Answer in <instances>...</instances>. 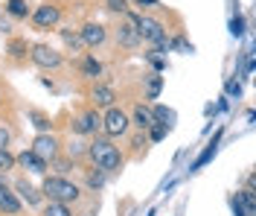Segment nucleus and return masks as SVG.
Listing matches in <instances>:
<instances>
[{"instance_id": "2", "label": "nucleus", "mask_w": 256, "mask_h": 216, "mask_svg": "<svg viewBox=\"0 0 256 216\" xmlns=\"http://www.w3.org/2000/svg\"><path fill=\"white\" fill-rule=\"evenodd\" d=\"M44 193H47L50 201H62V204H70V201L79 199V187L73 181H67L62 175H52L44 181Z\"/></svg>"}, {"instance_id": "18", "label": "nucleus", "mask_w": 256, "mask_h": 216, "mask_svg": "<svg viewBox=\"0 0 256 216\" xmlns=\"http://www.w3.org/2000/svg\"><path fill=\"white\" fill-rule=\"evenodd\" d=\"M152 117H154V123H158V126H166V123L172 120V111H169V108H163V105H158V108L152 111Z\"/></svg>"}, {"instance_id": "27", "label": "nucleus", "mask_w": 256, "mask_h": 216, "mask_svg": "<svg viewBox=\"0 0 256 216\" xmlns=\"http://www.w3.org/2000/svg\"><path fill=\"white\" fill-rule=\"evenodd\" d=\"M32 120H35V126H38V129H41V134H47V129H50L47 117H44V114H32Z\"/></svg>"}, {"instance_id": "30", "label": "nucleus", "mask_w": 256, "mask_h": 216, "mask_svg": "<svg viewBox=\"0 0 256 216\" xmlns=\"http://www.w3.org/2000/svg\"><path fill=\"white\" fill-rule=\"evenodd\" d=\"M166 137V126H152V140H163Z\"/></svg>"}, {"instance_id": "28", "label": "nucleus", "mask_w": 256, "mask_h": 216, "mask_svg": "<svg viewBox=\"0 0 256 216\" xmlns=\"http://www.w3.org/2000/svg\"><path fill=\"white\" fill-rule=\"evenodd\" d=\"M230 207H233V216H248V213H244V207H242L239 196H233V199H230Z\"/></svg>"}, {"instance_id": "24", "label": "nucleus", "mask_w": 256, "mask_h": 216, "mask_svg": "<svg viewBox=\"0 0 256 216\" xmlns=\"http://www.w3.org/2000/svg\"><path fill=\"white\" fill-rule=\"evenodd\" d=\"M88 184H90L94 190H99V187L105 184V172H102V169H99V172H90V175H88Z\"/></svg>"}, {"instance_id": "31", "label": "nucleus", "mask_w": 256, "mask_h": 216, "mask_svg": "<svg viewBox=\"0 0 256 216\" xmlns=\"http://www.w3.org/2000/svg\"><path fill=\"white\" fill-rule=\"evenodd\" d=\"M108 9H114V12H126V0H108Z\"/></svg>"}, {"instance_id": "1", "label": "nucleus", "mask_w": 256, "mask_h": 216, "mask_svg": "<svg viewBox=\"0 0 256 216\" xmlns=\"http://www.w3.org/2000/svg\"><path fill=\"white\" fill-rule=\"evenodd\" d=\"M88 155L96 161V166H99L102 172H114V169L122 166V155H120V149L114 146L111 140H94V143L88 146Z\"/></svg>"}, {"instance_id": "17", "label": "nucleus", "mask_w": 256, "mask_h": 216, "mask_svg": "<svg viewBox=\"0 0 256 216\" xmlns=\"http://www.w3.org/2000/svg\"><path fill=\"white\" fill-rule=\"evenodd\" d=\"M44 216H70V207L62 204V201H50L47 210H44Z\"/></svg>"}, {"instance_id": "32", "label": "nucleus", "mask_w": 256, "mask_h": 216, "mask_svg": "<svg viewBox=\"0 0 256 216\" xmlns=\"http://www.w3.org/2000/svg\"><path fill=\"white\" fill-rule=\"evenodd\" d=\"M6 146H9V132L0 126V149H6Z\"/></svg>"}, {"instance_id": "19", "label": "nucleus", "mask_w": 256, "mask_h": 216, "mask_svg": "<svg viewBox=\"0 0 256 216\" xmlns=\"http://www.w3.org/2000/svg\"><path fill=\"white\" fill-rule=\"evenodd\" d=\"M9 15L26 18V0H9Z\"/></svg>"}, {"instance_id": "26", "label": "nucleus", "mask_w": 256, "mask_h": 216, "mask_svg": "<svg viewBox=\"0 0 256 216\" xmlns=\"http://www.w3.org/2000/svg\"><path fill=\"white\" fill-rule=\"evenodd\" d=\"M227 94H230V97H236V100H239V97H242V85L236 82V79H230V82H227Z\"/></svg>"}, {"instance_id": "25", "label": "nucleus", "mask_w": 256, "mask_h": 216, "mask_svg": "<svg viewBox=\"0 0 256 216\" xmlns=\"http://www.w3.org/2000/svg\"><path fill=\"white\" fill-rule=\"evenodd\" d=\"M230 33L236 35V38L244 33V21H242V18H233V21H230Z\"/></svg>"}, {"instance_id": "16", "label": "nucleus", "mask_w": 256, "mask_h": 216, "mask_svg": "<svg viewBox=\"0 0 256 216\" xmlns=\"http://www.w3.org/2000/svg\"><path fill=\"white\" fill-rule=\"evenodd\" d=\"M236 196H239L242 207H244V213H248V216H254V213H256V199H254V190L248 187V190H242V193H236Z\"/></svg>"}, {"instance_id": "5", "label": "nucleus", "mask_w": 256, "mask_h": 216, "mask_svg": "<svg viewBox=\"0 0 256 216\" xmlns=\"http://www.w3.org/2000/svg\"><path fill=\"white\" fill-rule=\"evenodd\" d=\"M32 152H35L41 161H56V155H58V140H56L52 134H38V137L32 140Z\"/></svg>"}, {"instance_id": "8", "label": "nucleus", "mask_w": 256, "mask_h": 216, "mask_svg": "<svg viewBox=\"0 0 256 216\" xmlns=\"http://www.w3.org/2000/svg\"><path fill=\"white\" fill-rule=\"evenodd\" d=\"M79 38H82V44L96 47V44H102V41H105V27H102V24H88V27L79 33Z\"/></svg>"}, {"instance_id": "9", "label": "nucleus", "mask_w": 256, "mask_h": 216, "mask_svg": "<svg viewBox=\"0 0 256 216\" xmlns=\"http://www.w3.org/2000/svg\"><path fill=\"white\" fill-rule=\"evenodd\" d=\"M0 210H3V213H9V216H15L18 210H20V201L15 199V193H12L3 181H0Z\"/></svg>"}, {"instance_id": "23", "label": "nucleus", "mask_w": 256, "mask_h": 216, "mask_svg": "<svg viewBox=\"0 0 256 216\" xmlns=\"http://www.w3.org/2000/svg\"><path fill=\"white\" fill-rule=\"evenodd\" d=\"M12 166H15V158L6 149H0V172H6V169H12Z\"/></svg>"}, {"instance_id": "3", "label": "nucleus", "mask_w": 256, "mask_h": 216, "mask_svg": "<svg viewBox=\"0 0 256 216\" xmlns=\"http://www.w3.org/2000/svg\"><path fill=\"white\" fill-rule=\"evenodd\" d=\"M134 27H137V35H140V38L152 41V44H158V47H169L160 21H154V18H134Z\"/></svg>"}, {"instance_id": "10", "label": "nucleus", "mask_w": 256, "mask_h": 216, "mask_svg": "<svg viewBox=\"0 0 256 216\" xmlns=\"http://www.w3.org/2000/svg\"><path fill=\"white\" fill-rule=\"evenodd\" d=\"M99 126H102V117L96 114V111H88V114H82L79 120H76L73 129H76L79 134H90V132H96Z\"/></svg>"}, {"instance_id": "33", "label": "nucleus", "mask_w": 256, "mask_h": 216, "mask_svg": "<svg viewBox=\"0 0 256 216\" xmlns=\"http://www.w3.org/2000/svg\"><path fill=\"white\" fill-rule=\"evenodd\" d=\"M175 47H178L180 53H192V47H186V41H184V38H178V41H175Z\"/></svg>"}, {"instance_id": "12", "label": "nucleus", "mask_w": 256, "mask_h": 216, "mask_svg": "<svg viewBox=\"0 0 256 216\" xmlns=\"http://www.w3.org/2000/svg\"><path fill=\"white\" fill-rule=\"evenodd\" d=\"M116 38H120V44H122V47H137V44H140V35H137L134 21H131V24H122V27L116 30Z\"/></svg>"}, {"instance_id": "15", "label": "nucleus", "mask_w": 256, "mask_h": 216, "mask_svg": "<svg viewBox=\"0 0 256 216\" xmlns=\"http://www.w3.org/2000/svg\"><path fill=\"white\" fill-rule=\"evenodd\" d=\"M94 100H96V105H108V108H111L114 100H116V94H114L111 88L99 85V88H94Z\"/></svg>"}, {"instance_id": "22", "label": "nucleus", "mask_w": 256, "mask_h": 216, "mask_svg": "<svg viewBox=\"0 0 256 216\" xmlns=\"http://www.w3.org/2000/svg\"><path fill=\"white\" fill-rule=\"evenodd\" d=\"M82 70H84L88 76H99V73H102V65H99L96 59H88V62L82 65Z\"/></svg>"}, {"instance_id": "7", "label": "nucleus", "mask_w": 256, "mask_h": 216, "mask_svg": "<svg viewBox=\"0 0 256 216\" xmlns=\"http://www.w3.org/2000/svg\"><path fill=\"white\" fill-rule=\"evenodd\" d=\"M58 18H62V12H58L56 6H38L35 15H32V21H35V27L47 30V27H56V24H58Z\"/></svg>"}, {"instance_id": "6", "label": "nucleus", "mask_w": 256, "mask_h": 216, "mask_svg": "<svg viewBox=\"0 0 256 216\" xmlns=\"http://www.w3.org/2000/svg\"><path fill=\"white\" fill-rule=\"evenodd\" d=\"M30 56L38 67H58L62 65V53H56L50 44H35Z\"/></svg>"}, {"instance_id": "21", "label": "nucleus", "mask_w": 256, "mask_h": 216, "mask_svg": "<svg viewBox=\"0 0 256 216\" xmlns=\"http://www.w3.org/2000/svg\"><path fill=\"white\" fill-rule=\"evenodd\" d=\"M160 88H163V76H152L148 79V100H158Z\"/></svg>"}, {"instance_id": "11", "label": "nucleus", "mask_w": 256, "mask_h": 216, "mask_svg": "<svg viewBox=\"0 0 256 216\" xmlns=\"http://www.w3.org/2000/svg\"><path fill=\"white\" fill-rule=\"evenodd\" d=\"M18 164L24 166V169H30V172H47V161H41L35 152H20V158H18Z\"/></svg>"}, {"instance_id": "14", "label": "nucleus", "mask_w": 256, "mask_h": 216, "mask_svg": "<svg viewBox=\"0 0 256 216\" xmlns=\"http://www.w3.org/2000/svg\"><path fill=\"white\" fill-rule=\"evenodd\" d=\"M134 126H137V129H152V126H154L152 111L143 108V105H137V108H134Z\"/></svg>"}, {"instance_id": "13", "label": "nucleus", "mask_w": 256, "mask_h": 216, "mask_svg": "<svg viewBox=\"0 0 256 216\" xmlns=\"http://www.w3.org/2000/svg\"><path fill=\"white\" fill-rule=\"evenodd\" d=\"M15 190L24 196V199H26V204H38V201H41V193H38V190H35L26 178H20V181L15 184Z\"/></svg>"}, {"instance_id": "20", "label": "nucleus", "mask_w": 256, "mask_h": 216, "mask_svg": "<svg viewBox=\"0 0 256 216\" xmlns=\"http://www.w3.org/2000/svg\"><path fill=\"white\" fill-rule=\"evenodd\" d=\"M62 38H64V44H67V47H73V50H79V47H82V38H79V33H70V30H62Z\"/></svg>"}, {"instance_id": "29", "label": "nucleus", "mask_w": 256, "mask_h": 216, "mask_svg": "<svg viewBox=\"0 0 256 216\" xmlns=\"http://www.w3.org/2000/svg\"><path fill=\"white\" fill-rule=\"evenodd\" d=\"M24 50H26L24 41H12V44H9V53H12V56H24Z\"/></svg>"}, {"instance_id": "4", "label": "nucleus", "mask_w": 256, "mask_h": 216, "mask_svg": "<svg viewBox=\"0 0 256 216\" xmlns=\"http://www.w3.org/2000/svg\"><path fill=\"white\" fill-rule=\"evenodd\" d=\"M102 129L111 134V137H116V134H126L128 132V114L111 105V108H108V114H105V120H102Z\"/></svg>"}]
</instances>
